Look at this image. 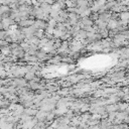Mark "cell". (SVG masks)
<instances>
[{
  "label": "cell",
  "mask_w": 129,
  "mask_h": 129,
  "mask_svg": "<svg viewBox=\"0 0 129 129\" xmlns=\"http://www.w3.org/2000/svg\"><path fill=\"white\" fill-rule=\"evenodd\" d=\"M119 24H120L119 21H117L115 18H111V19L107 22V27H108L109 29H111V30H114V29H116V28L119 26Z\"/></svg>",
  "instance_id": "cell-1"
},
{
  "label": "cell",
  "mask_w": 129,
  "mask_h": 129,
  "mask_svg": "<svg viewBox=\"0 0 129 129\" xmlns=\"http://www.w3.org/2000/svg\"><path fill=\"white\" fill-rule=\"evenodd\" d=\"M39 7L42 9V11H43L45 14H49L50 11H51V4H48V3H46V2L41 3Z\"/></svg>",
  "instance_id": "cell-2"
},
{
  "label": "cell",
  "mask_w": 129,
  "mask_h": 129,
  "mask_svg": "<svg viewBox=\"0 0 129 129\" xmlns=\"http://www.w3.org/2000/svg\"><path fill=\"white\" fill-rule=\"evenodd\" d=\"M33 26L35 28H37V29H42V28L46 27V24H45V22L42 19H38V20L33 22Z\"/></svg>",
  "instance_id": "cell-3"
},
{
  "label": "cell",
  "mask_w": 129,
  "mask_h": 129,
  "mask_svg": "<svg viewBox=\"0 0 129 129\" xmlns=\"http://www.w3.org/2000/svg\"><path fill=\"white\" fill-rule=\"evenodd\" d=\"M118 107H119V110H121V111H125V110H127L128 105H127L126 103H123V104H119Z\"/></svg>",
  "instance_id": "cell-4"
},
{
  "label": "cell",
  "mask_w": 129,
  "mask_h": 129,
  "mask_svg": "<svg viewBox=\"0 0 129 129\" xmlns=\"http://www.w3.org/2000/svg\"><path fill=\"white\" fill-rule=\"evenodd\" d=\"M121 4H123V5H129V0H121Z\"/></svg>",
  "instance_id": "cell-5"
},
{
  "label": "cell",
  "mask_w": 129,
  "mask_h": 129,
  "mask_svg": "<svg viewBox=\"0 0 129 129\" xmlns=\"http://www.w3.org/2000/svg\"><path fill=\"white\" fill-rule=\"evenodd\" d=\"M125 129H129V128H125Z\"/></svg>",
  "instance_id": "cell-6"
}]
</instances>
